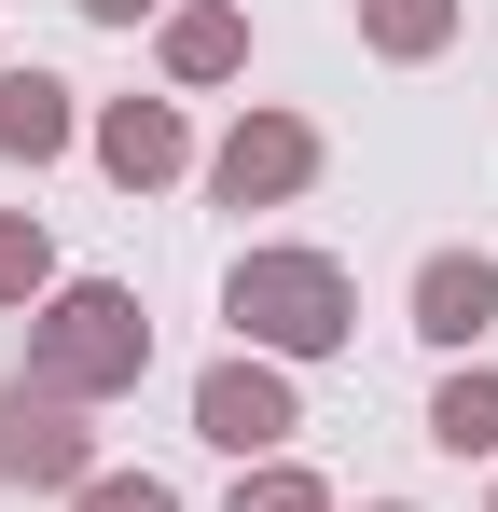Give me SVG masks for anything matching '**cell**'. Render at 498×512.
Returning a JSON list of instances; mask_svg holds the SVG:
<instances>
[{
  "label": "cell",
  "instance_id": "16",
  "mask_svg": "<svg viewBox=\"0 0 498 512\" xmlns=\"http://www.w3.org/2000/svg\"><path fill=\"white\" fill-rule=\"evenodd\" d=\"M374 512H415V499H374Z\"/></svg>",
  "mask_w": 498,
  "mask_h": 512
},
{
  "label": "cell",
  "instance_id": "12",
  "mask_svg": "<svg viewBox=\"0 0 498 512\" xmlns=\"http://www.w3.org/2000/svg\"><path fill=\"white\" fill-rule=\"evenodd\" d=\"M56 291V236H42V208H0V319H28Z\"/></svg>",
  "mask_w": 498,
  "mask_h": 512
},
{
  "label": "cell",
  "instance_id": "7",
  "mask_svg": "<svg viewBox=\"0 0 498 512\" xmlns=\"http://www.w3.org/2000/svg\"><path fill=\"white\" fill-rule=\"evenodd\" d=\"M153 70H166L180 97L236 84V70H249V0H166V28H153Z\"/></svg>",
  "mask_w": 498,
  "mask_h": 512
},
{
  "label": "cell",
  "instance_id": "10",
  "mask_svg": "<svg viewBox=\"0 0 498 512\" xmlns=\"http://www.w3.org/2000/svg\"><path fill=\"white\" fill-rule=\"evenodd\" d=\"M346 14H360V42H374L388 70H429V56L471 28V0H346Z\"/></svg>",
  "mask_w": 498,
  "mask_h": 512
},
{
  "label": "cell",
  "instance_id": "4",
  "mask_svg": "<svg viewBox=\"0 0 498 512\" xmlns=\"http://www.w3.org/2000/svg\"><path fill=\"white\" fill-rule=\"evenodd\" d=\"M194 180H208V208H291V194L319 180V125H305V111H236V125L194 153Z\"/></svg>",
  "mask_w": 498,
  "mask_h": 512
},
{
  "label": "cell",
  "instance_id": "8",
  "mask_svg": "<svg viewBox=\"0 0 498 512\" xmlns=\"http://www.w3.org/2000/svg\"><path fill=\"white\" fill-rule=\"evenodd\" d=\"M415 333L443 346V360H471V346L498 333V263L485 250H429L415 263Z\"/></svg>",
  "mask_w": 498,
  "mask_h": 512
},
{
  "label": "cell",
  "instance_id": "15",
  "mask_svg": "<svg viewBox=\"0 0 498 512\" xmlns=\"http://www.w3.org/2000/svg\"><path fill=\"white\" fill-rule=\"evenodd\" d=\"M83 28H166V0H70Z\"/></svg>",
  "mask_w": 498,
  "mask_h": 512
},
{
  "label": "cell",
  "instance_id": "14",
  "mask_svg": "<svg viewBox=\"0 0 498 512\" xmlns=\"http://www.w3.org/2000/svg\"><path fill=\"white\" fill-rule=\"evenodd\" d=\"M70 512H180V485H166V471H83Z\"/></svg>",
  "mask_w": 498,
  "mask_h": 512
},
{
  "label": "cell",
  "instance_id": "2",
  "mask_svg": "<svg viewBox=\"0 0 498 512\" xmlns=\"http://www.w3.org/2000/svg\"><path fill=\"white\" fill-rule=\"evenodd\" d=\"M222 319L249 360H332V346H360V277L332 250H236Z\"/></svg>",
  "mask_w": 498,
  "mask_h": 512
},
{
  "label": "cell",
  "instance_id": "1",
  "mask_svg": "<svg viewBox=\"0 0 498 512\" xmlns=\"http://www.w3.org/2000/svg\"><path fill=\"white\" fill-rule=\"evenodd\" d=\"M153 374V319H139V291L125 277H56L42 305H28V388L42 402H125Z\"/></svg>",
  "mask_w": 498,
  "mask_h": 512
},
{
  "label": "cell",
  "instance_id": "9",
  "mask_svg": "<svg viewBox=\"0 0 498 512\" xmlns=\"http://www.w3.org/2000/svg\"><path fill=\"white\" fill-rule=\"evenodd\" d=\"M83 153V97L56 70H0V167H56Z\"/></svg>",
  "mask_w": 498,
  "mask_h": 512
},
{
  "label": "cell",
  "instance_id": "11",
  "mask_svg": "<svg viewBox=\"0 0 498 512\" xmlns=\"http://www.w3.org/2000/svg\"><path fill=\"white\" fill-rule=\"evenodd\" d=\"M429 443H443V457H498V374L485 360H457V374L429 388Z\"/></svg>",
  "mask_w": 498,
  "mask_h": 512
},
{
  "label": "cell",
  "instance_id": "6",
  "mask_svg": "<svg viewBox=\"0 0 498 512\" xmlns=\"http://www.w3.org/2000/svg\"><path fill=\"white\" fill-rule=\"evenodd\" d=\"M83 153L125 180V194H166V180H194V125H180V97H111L83 125Z\"/></svg>",
  "mask_w": 498,
  "mask_h": 512
},
{
  "label": "cell",
  "instance_id": "5",
  "mask_svg": "<svg viewBox=\"0 0 498 512\" xmlns=\"http://www.w3.org/2000/svg\"><path fill=\"white\" fill-rule=\"evenodd\" d=\"M83 471H97V429H83V402H42L28 374L0 388V485H56L70 499Z\"/></svg>",
  "mask_w": 498,
  "mask_h": 512
},
{
  "label": "cell",
  "instance_id": "17",
  "mask_svg": "<svg viewBox=\"0 0 498 512\" xmlns=\"http://www.w3.org/2000/svg\"><path fill=\"white\" fill-rule=\"evenodd\" d=\"M485 512H498V499H485Z\"/></svg>",
  "mask_w": 498,
  "mask_h": 512
},
{
  "label": "cell",
  "instance_id": "3",
  "mask_svg": "<svg viewBox=\"0 0 498 512\" xmlns=\"http://www.w3.org/2000/svg\"><path fill=\"white\" fill-rule=\"evenodd\" d=\"M291 429H305V388H291V360H208L194 374V443H222L236 471H263V457H291Z\"/></svg>",
  "mask_w": 498,
  "mask_h": 512
},
{
  "label": "cell",
  "instance_id": "13",
  "mask_svg": "<svg viewBox=\"0 0 498 512\" xmlns=\"http://www.w3.org/2000/svg\"><path fill=\"white\" fill-rule=\"evenodd\" d=\"M222 512H332V485L305 471V457H263V471H236V499Z\"/></svg>",
  "mask_w": 498,
  "mask_h": 512
}]
</instances>
